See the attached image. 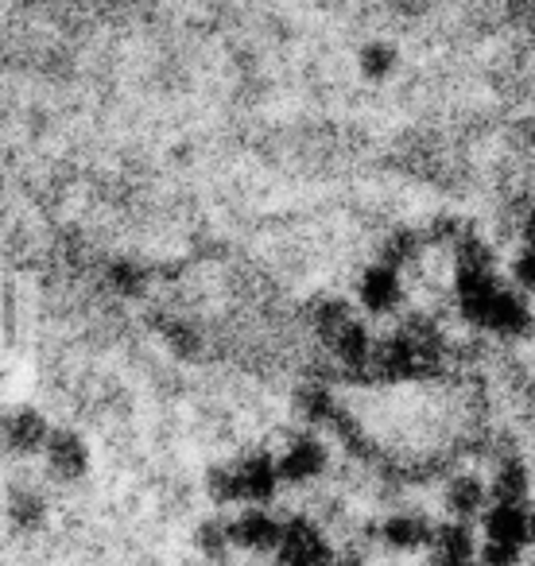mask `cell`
Here are the masks:
<instances>
[{"label": "cell", "mask_w": 535, "mask_h": 566, "mask_svg": "<svg viewBox=\"0 0 535 566\" xmlns=\"http://www.w3.org/2000/svg\"><path fill=\"white\" fill-rule=\"evenodd\" d=\"M276 566H334V547L311 516H287Z\"/></svg>", "instance_id": "6da1fadb"}, {"label": "cell", "mask_w": 535, "mask_h": 566, "mask_svg": "<svg viewBox=\"0 0 535 566\" xmlns=\"http://www.w3.org/2000/svg\"><path fill=\"white\" fill-rule=\"evenodd\" d=\"M403 300H408V292H403V272L392 264H369L361 275H357V303H361V311H369V315L377 318H388L396 315V311L403 307Z\"/></svg>", "instance_id": "7a4b0ae2"}, {"label": "cell", "mask_w": 535, "mask_h": 566, "mask_svg": "<svg viewBox=\"0 0 535 566\" xmlns=\"http://www.w3.org/2000/svg\"><path fill=\"white\" fill-rule=\"evenodd\" d=\"M504 283L496 280V268H454V303L458 315L473 326H485V315Z\"/></svg>", "instance_id": "3957f363"}, {"label": "cell", "mask_w": 535, "mask_h": 566, "mask_svg": "<svg viewBox=\"0 0 535 566\" xmlns=\"http://www.w3.org/2000/svg\"><path fill=\"white\" fill-rule=\"evenodd\" d=\"M331 465V447L318 439L315 431H300L287 439V447L280 450V473L284 485H311L318 481Z\"/></svg>", "instance_id": "277c9868"}, {"label": "cell", "mask_w": 535, "mask_h": 566, "mask_svg": "<svg viewBox=\"0 0 535 566\" xmlns=\"http://www.w3.org/2000/svg\"><path fill=\"white\" fill-rule=\"evenodd\" d=\"M229 535H233L237 551L268 555V551H280V543H284V520L272 516L264 504H249L229 520Z\"/></svg>", "instance_id": "5b68a950"}, {"label": "cell", "mask_w": 535, "mask_h": 566, "mask_svg": "<svg viewBox=\"0 0 535 566\" xmlns=\"http://www.w3.org/2000/svg\"><path fill=\"white\" fill-rule=\"evenodd\" d=\"M237 485H241V504H272L284 485L280 473V458L268 450H249L237 458Z\"/></svg>", "instance_id": "8992f818"}, {"label": "cell", "mask_w": 535, "mask_h": 566, "mask_svg": "<svg viewBox=\"0 0 535 566\" xmlns=\"http://www.w3.org/2000/svg\"><path fill=\"white\" fill-rule=\"evenodd\" d=\"M481 331L496 334L504 342H524L532 338L535 331V315H532V303H527L524 292H512V287H501V295L493 300L485 315V326Z\"/></svg>", "instance_id": "52a82bcc"}, {"label": "cell", "mask_w": 535, "mask_h": 566, "mask_svg": "<svg viewBox=\"0 0 535 566\" xmlns=\"http://www.w3.org/2000/svg\"><path fill=\"white\" fill-rule=\"evenodd\" d=\"M489 501H493V489L478 478V473H450L447 485H442V509L450 520H465L485 516Z\"/></svg>", "instance_id": "ba28073f"}, {"label": "cell", "mask_w": 535, "mask_h": 566, "mask_svg": "<svg viewBox=\"0 0 535 566\" xmlns=\"http://www.w3.org/2000/svg\"><path fill=\"white\" fill-rule=\"evenodd\" d=\"M485 543L524 551L527 543H532V512H527V504H501V501L489 504Z\"/></svg>", "instance_id": "9c48e42d"}, {"label": "cell", "mask_w": 535, "mask_h": 566, "mask_svg": "<svg viewBox=\"0 0 535 566\" xmlns=\"http://www.w3.org/2000/svg\"><path fill=\"white\" fill-rule=\"evenodd\" d=\"M51 434H55L51 431V423L35 408H12L9 416H4V447L20 458L48 450Z\"/></svg>", "instance_id": "30bf717a"}, {"label": "cell", "mask_w": 535, "mask_h": 566, "mask_svg": "<svg viewBox=\"0 0 535 566\" xmlns=\"http://www.w3.org/2000/svg\"><path fill=\"white\" fill-rule=\"evenodd\" d=\"M377 539L388 551H423L434 539V524L423 512H392V516L380 520Z\"/></svg>", "instance_id": "8fae6325"}, {"label": "cell", "mask_w": 535, "mask_h": 566, "mask_svg": "<svg viewBox=\"0 0 535 566\" xmlns=\"http://www.w3.org/2000/svg\"><path fill=\"white\" fill-rule=\"evenodd\" d=\"M43 458H48V470L59 481H82L90 470V447L78 431H55L48 450H43Z\"/></svg>", "instance_id": "7c38bea8"}, {"label": "cell", "mask_w": 535, "mask_h": 566, "mask_svg": "<svg viewBox=\"0 0 535 566\" xmlns=\"http://www.w3.org/2000/svg\"><path fill=\"white\" fill-rule=\"evenodd\" d=\"M478 539H473L470 524L465 520H447V524L434 527V539H431V555L442 558V563H454V566H478Z\"/></svg>", "instance_id": "4fadbf2b"}, {"label": "cell", "mask_w": 535, "mask_h": 566, "mask_svg": "<svg viewBox=\"0 0 535 566\" xmlns=\"http://www.w3.org/2000/svg\"><path fill=\"white\" fill-rule=\"evenodd\" d=\"M532 481H535V470L512 454V458H504V462L493 470V478H489V489H493V501H501V504H527Z\"/></svg>", "instance_id": "5bb4252c"}, {"label": "cell", "mask_w": 535, "mask_h": 566, "mask_svg": "<svg viewBox=\"0 0 535 566\" xmlns=\"http://www.w3.org/2000/svg\"><path fill=\"white\" fill-rule=\"evenodd\" d=\"M354 318L357 315L349 311V303L338 300V295H318V300L307 307V323H311V331L318 334V342H323V346H331V342L338 338V334L346 331Z\"/></svg>", "instance_id": "9a60e30c"}, {"label": "cell", "mask_w": 535, "mask_h": 566, "mask_svg": "<svg viewBox=\"0 0 535 566\" xmlns=\"http://www.w3.org/2000/svg\"><path fill=\"white\" fill-rule=\"evenodd\" d=\"M396 71H400V48H396L392 40L361 43V51H357V74H361L365 82L380 86V82H388Z\"/></svg>", "instance_id": "2e32d148"}, {"label": "cell", "mask_w": 535, "mask_h": 566, "mask_svg": "<svg viewBox=\"0 0 535 566\" xmlns=\"http://www.w3.org/2000/svg\"><path fill=\"white\" fill-rule=\"evenodd\" d=\"M295 408H300V416L307 419L311 427H334V419L342 416L338 400H334L326 380H307V385L300 388V396H295Z\"/></svg>", "instance_id": "e0dca14e"}, {"label": "cell", "mask_w": 535, "mask_h": 566, "mask_svg": "<svg viewBox=\"0 0 535 566\" xmlns=\"http://www.w3.org/2000/svg\"><path fill=\"white\" fill-rule=\"evenodd\" d=\"M427 237L419 233V229H392V233L385 237V244H380V264H392V268H411L419 260V252H423Z\"/></svg>", "instance_id": "ac0fdd59"}, {"label": "cell", "mask_w": 535, "mask_h": 566, "mask_svg": "<svg viewBox=\"0 0 535 566\" xmlns=\"http://www.w3.org/2000/svg\"><path fill=\"white\" fill-rule=\"evenodd\" d=\"M105 280L117 295H140L148 287V268L136 264V260H113Z\"/></svg>", "instance_id": "d6986e66"}, {"label": "cell", "mask_w": 535, "mask_h": 566, "mask_svg": "<svg viewBox=\"0 0 535 566\" xmlns=\"http://www.w3.org/2000/svg\"><path fill=\"white\" fill-rule=\"evenodd\" d=\"M206 493H210L213 504H241V485H237V465H213L206 473Z\"/></svg>", "instance_id": "ffe728a7"}, {"label": "cell", "mask_w": 535, "mask_h": 566, "mask_svg": "<svg viewBox=\"0 0 535 566\" xmlns=\"http://www.w3.org/2000/svg\"><path fill=\"white\" fill-rule=\"evenodd\" d=\"M195 547L206 558H221L225 551H233V535H229V520H206L195 532Z\"/></svg>", "instance_id": "44dd1931"}, {"label": "cell", "mask_w": 535, "mask_h": 566, "mask_svg": "<svg viewBox=\"0 0 535 566\" xmlns=\"http://www.w3.org/2000/svg\"><path fill=\"white\" fill-rule=\"evenodd\" d=\"M43 520H48V504H43V496H35V493L12 496V524H17L20 532H35Z\"/></svg>", "instance_id": "7402d4cb"}, {"label": "cell", "mask_w": 535, "mask_h": 566, "mask_svg": "<svg viewBox=\"0 0 535 566\" xmlns=\"http://www.w3.org/2000/svg\"><path fill=\"white\" fill-rule=\"evenodd\" d=\"M512 280H516V287L524 295H535V249L516 252V260H512Z\"/></svg>", "instance_id": "603a6c76"}, {"label": "cell", "mask_w": 535, "mask_h": 566, "mask_svg": "<svg viewBox=\"0 0 535 566\" xmlns=\"http://www.w3.org/2000/svg\"><path fill=\"white\" fill-rule=\"evenodd\" d=\"M524 551H512V547H496V543H481L478 551V566H520Z\"/></svg>", "instance_id": "cb8c5ba5"}, {"label": "cell", "mask_w": 535, "mask_h": 566, "mask_svg": "<svg viewBox=\"0 0 535 566\" xmlns=\"http://www.w3.org/2000/svg\"><path fill=\"white\" fill-rule=\"evenodd\" d=\"M520 237H524V249H535V210H527V218L520 221Z\"/></svg>", "instance_id": "d4e9b609"}, {"label": "cell", "mask_w": 535, "mask_h": 566, "mask_svg": "<svg viewBox=\"0 0 535 566\" xmlns=\"http://www.w3.org/2000/svg\"><path fill=\"white\" fill-rule=\"evenodd\" d=\"M334 566H365V555L361 551H342V555H334Z\"/></svg>", "instance_id": "484cf974"}, {"label": "cell", "mask_w": 535, "mask_h": 566, "mask_svg": "<svg viewBox=\"0 0 535 566\" xmlns=\"http://www.w3.org/2000/svg\"><path fill=\"white\" fill-rule=\"evenodd\" d=\"M423 566H454V563H442V558H434V555H431V558H427Z\"/></svg>", "instance_id": "4316f807"}, {"label": "cell", "mask_w": 535, "mask_h": 566, "mask_svg": "<svg viewBox=\"0 0 535 566\" xmlns=\"http://www.w3.org/2000/svg\"><path fill=\"white\" fill-rule=\"evenodd\" d=\"M532 543H535V512H532Z\"/></svg>", "instance_id": "83f0119b"}]
</instances>
